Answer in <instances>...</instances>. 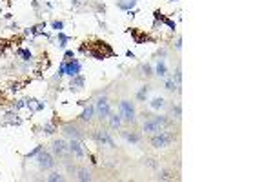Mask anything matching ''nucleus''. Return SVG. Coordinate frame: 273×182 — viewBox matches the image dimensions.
<instances>
[{
    "label": "nucleus",
    "mask_w": 273,
    "mask_h": 182,
    "mask_svg": "<svg viewBox=\"0 0 273 182\" xmlns=\"http://www.w3.org/2000/svg\"><path fill=\"white\" fill-rule=\"evenodd\" d=\"M118 109H120V119L126 122H133L135 120V107L129 100H122L118 104Z\"/></svg>",
    "instance_id": "20e7f679"
},
{
    "label": "nucleus",
    "mask_w": 273,
    "mask_h": 182,
    "mask_svg": "<svg viewBox=\"0 0 273 182\" xmlns=\"http://www.w3.org/2000/svg\"><path fill=\"white\" fill-rule=\"evenodd\" d=\"M169 2H177V0H169Z\"/></svg>",
    "instance_id": "2f4dec72"
},
{
    "label": "nucleus",
    "mask_w": 273,
    "mask_h": 182,
    "mask_svg": "<svg viewBox=\"0 0 273 182\" xmlns=\"http://www.w3.org/2000/svg\"><path fill=\"white\" fill-rule=\"evenodd\" d=\"M44 131H46L47 135H51V133H55V127H53L51 124H46V126H44Z\"/></svg>",
    "instance_id": "a878e982"
},
{
    "label": "nucleus",
    "mask_w": 273,
    "mask_h": 182,
    "mask_svg": "<svg viewBox=\"0 0 273 182\" xmlns=\"http://www.w3.org/2000/svg\"><path fill=\"white\" fill-rule=\"evenodd\" d=\"M108 119H109V124H111V127H113V129H115V127H120V122H122V119H120V115H111V113H109V117H108Z\"/></svg>",
    "instance_id": "dca6fc26"
},
{
    "label": "nucleus",
    "mask_w": 273,
    "mask_h": 182,
    "mask_svg": "<svg viewBox=\"0 0 273 182\" xmlns=\"http://www.w3.org/2000/svg\"><path fill=\"white\" fill-rule=\"evenodd\" d=\"M164 104H166V100H164L162 97H157V99L151 100V107H153V109H160V107H164Z\"/></svg>",
    "instance_id": "f3484780"
},
{
    "label": "nucleus",
    "mask_w": 273,
    "mask_h": 182,
    "mask_svg": "<svg viewBox=\"0 0 273 182\" xmlns=\"http://www.w3.org/2000/svg\"><path fill=\"white\" fill-rule=\"evenodd\" d=\"M66 149H67V146H66V142L64 140H55L53 142V151H55V155H64Z\"/></svg>",
    "instance_id": "9b49d317"
},
{
    "label": "nucleus",
    "mask_w": 273,
    "mask_h": 182,
    "mask_svg": "<svg viewBox=\"0 0 273 182\" xmlns=\"http://www.w3.org/2000/svg\"><path fill=\"white\" fill-rule=\"evenodd\" d=\"M155 73L158 75V77H162V79H164V77L168 75V67H166V62L162 60V59H160V60H158V64H157Z\"/></svg>",
    "instance_id": "ddd939ff"
},
{
    "label": "nucleus",
    "mask_w": 273,
    "mask_h": 182,
    "mask_svg": "<svg viewBox=\"0 0 273 182\" xmlns=\"http://www.w3.org/2000/svg\"><path fill=\"white\" fill-rule=\"evenodd\" d=\"M95 111H97V115L100 119H108L109 117V113H111V106H109V102L106 97H100L95 104Z\"/></svg>",
    "instance_id": "39448f33"
},
{
    "label": "nucleus",
    "mask_w": 273,
    "mask_h": 182,
    "mask_svg": "<svg viewBox=\"0 0 273 182\" xmlns=\"http://www.w3.org/2000/svg\"><path fill=\"white\" fill-rule=\"evenodd\" d=\"M37 162H39L40 169H51V168L55 166V159H53V155H51V153H47V151H40L39 157H37Z\"/></svg>",
    "instance_id": "423d86ee"
},
{
    "label": "nucleus",
    "mask_w": 273,
    "mask_h": 182,
    "mask_svg": "<svg viewBox=\"0 0 273 182\" xmlns=\"http://www.w3.org/2000/svg\"><path fill=\"white\" fill-rule=\"evenodd\" d=\"M64 59H66V60H71V59H75V55H73V51H69V49H67V51L64 53Z\"/></svg>",
    "instance_id": "cd10ccee"
},
{
    "label": "nucleus",
    "mask_w": 273,
    "mask_h": 182,
    "mask_svg": "<svg viewBox=\"0 0 273 182\" xmlns=\"http://www.w3.org/2000/svg\"><path fill=\"white\" fill-rule=\"evenodd\" d=\"M40 151H42V146H39V148H35L31 153H27V159H31V157H35V155H39Z\"/></svg>",
    "instance_id": "b1692460"
},
{
    "label": "nucleus",
    "mask_w": 273,
    "mask_h": 182,
    "mask_svg": "<svg viewBox=\"0 0 273 182\" xmlns=\"http://www.w3.org/2000/svg\"><path fill=\"white\" fill-rule=\"evenodd\" d=\"M69 149H71V151L77 155L78 159H82V157H84V149H82V144L78 142V139H77V140H71V142H69Z\"/></svg>",
    "instance_id": "1a4fd4ad"
},
{
    "label": "nucleus",
    "mask_w": 273,
    "mask_h": 182,
    "mask_svg": "<svg viewBox=\"0 0 273 182\" xmlns=\"http://www.w3.org/2000/svg\"><path fill=\"white\" fill-rule=\"evenodd\" d=\"M18 55H20V57H22L26 62H29L31 59H33V55H31V51H29V49H18Z\"/></svg>",
    "instance_id": "a211bd4d"
},
{
    "label": "nucleus",
    "mask_w": 273,
    "mask_h": 182,
    "mask_svg": "<svg viewBox=\"0 0 273 182\" xmlns=\"http://www.w3.org/2000/svg\"><path fill=\"white\" fill-rule=\"evenodd\" d=\"M93 137H95V140L102 142V144H109V146H115L113 140H111V137L108 135V131H102V129H97L95 133H93Z\"/></svg>",
    "instance_id": "6e6552de"
},
{
    "label": "nucleus",
    "mask_w": 273,
    "mask_h": 182,
    "mask_svg": "<svg viewBox=\"0 0 273 182\" xmlns=\"http://www.w3.org/2000/svg\"><path fill=\"white\" fill-rule=\"evenodd\" d=\"M136 6V0H118V7L124 11H131Z\"/></svg>",
    "instance_id": "f8f14e48"
},
{
    "label": "nucleus",
    "mask_w": 273,
    "mask_h": 182,
    "mask_svg": "<svg viewBox=\"0 0 273 182\" xmlns=\"http://www.w3.org/2000/svg\"><path fill=\"white\" fill-rule=\"evenodd\" d=\"M175 80H168L166 82V89H169V91H175Z\"/></svg>",
    "instance_id": "393cba45"
},
{
    "label": "nucleus",
    "mask_w": 273,
    "mask_h": 182,
    "mask_svg": "<svg viewBox=\"0 0 273 182\" xmlns=\"http://www.w3.org/2000/svg\"><path fill=\"white\" fill-rule=\"evenodd\" d=\"M175 140V135L173 133H168V131H158L155 137H151V144H153V148H166V146H169L171 142Z\"/></svg>",
    "instance_id": "f03ea898"
},
{
    "label": "nucleus",
    "mask_w": 273,
    "mask_h": 182,
    "mask_svg": "<svg viewBox=\"0 0 273 182\" xmlns=\"http://www.w3.org/2000/svg\"><path fill=\"white\" fill-rule=\"evenodd\" d=\"M166 124H168L166 117H153V119L144 122V131L146 133H158L162 129V126H166Z\"/></svg>",
    "instance_id": "7ed1b4c3"
},
{
    "label": "nucleus",
    "mask_w": 273,
    "mask_h": 182,
    "mask_svg": "<svg viewBox=\"0 0 273 182\" xmlns=\"http://www.w3.org/2000/svg\"><path fill=\"white\" fill-rule=\"evenodd\" d=\"M142 71H144V75H151V67L146 64V66H142Z\"/></svg>",
    "instance_id": "c85d7f7f"
},
{
    "label": "nucleus",
    "mask_w": 273,
    "mask_h": 182,
    "mask_svg": "<svg viewBox=\"0 0 273 182\" xmlns=\"http://www.w3.org/2000/svg\"><path fill=\"white\" fill-rule=\"evenodd\" d=\"M67 40H69V38H67V37H66L62 31H59V47H62V49H64V47H66V44H67Z\"/></svg>",
    "instance_id": "412c9836"
},
{
    "label": "nucleus",
    "mask_w": 273,
    "mask_h": 182,
    "mask_svg": "<svg viewBox=\"0 0 273 182\" xmlns=\"http://www.w3.org/2000/svg\"><path fill=\"white\" fill-rule=\"evenodd\" d=\"M82 51L84 53H88L89 57H93L95 60H104L106 57H113V49L109 47V44H106V42H93L89 47H86V46H82Z\"/></svg>",
    "instance_id": "f257e3e1"
},
{
    "label": "nucleus",
    "mask_w": 273,
    "mask_h": 182,
    "mask_svg": "<svg viewBox=\"0 0 273 182\" xmlns=\"http://www.w3.org/2000/svg\"><path fill=\"white\" fill-rule=\"evenodd\" d=\"M155 18H157V20H160V22H164V24H166V26H168L171 31H175V29H177V24H175V22L169 20V18H166V17H164L160 11H155Z\"/></svg>",
    "instance_id": "9d476101"
},
{
    "label": "nucleus",
    "mask_w": 273,
    "mask_h": 182,
    "mask_svg": "<svg viewBox=\"0 0 273 182\" xmlns=\"http://www.w3.org/2000/svg\"><path fill=\"white\" fill-rule=\"evenodd\" d=\"M93 115H95V106L91 104V106H88V107L84 109V113L80 115V119H82V120H91Z\"/></svg>",
    "instance_id": "4468645a"
},
{
    "label": "nucleus",
    "mask_w": 273,
    "mask_h": 182,
    "mask_svg": "<svg viewBox=\"0 0 273 182\" xmlns=\"http://www.w3.org/2000/svg\"><path fill=\"white\" fill-rule=\"evenodd\" d=\"M51 27H53V29H55V31L59 33V31H62V29H64V22H60V20H55V22H53V24H51Z\"/></svg>",
    "instance_id": "5701e85b"
},
{
    "label": "nucleus",
    "mask_w": 273,
    "mask_h": 182,
    "mask_svg": "<svg viewBox=\"0 0 273 182\" xmlns=\"http://www.w3.org/2000/svg\"><path fill=\"white\" fill-rule=\"evenodd\" d=\"M78 180H91V173L86 171V169H80L78 171Z\"/></svg>",
    "instance_id": "aec40b11"
},
{
    "label": "nucleus",
    "mask_w": 273,
    "mask_h": 182,
    "mask_svg": "<svg viewBox=\"0 0 273 182\" xmlns=\"http://www.w3.org/2000/svg\"><path fill=\"white\" fill-rule=\"evenodd\" d=\"M180 79H182V75H180V69H177V73H175V82H177V86L180 84Z\"/></svg>",
    "instance_id": "c756f323"
},
{
    "label": "nucleus",
    "mask_w": 273,
    "mask_h": 182,
    "mask_svg": "<svg viewBox=\"0 0 273 182\" xmlns=\"http://www.w3.org/2000/svg\"><path fill=\"white\" fill-rule=\"evenodd\" d=\"M175 47H177V49H180V47H182V38H178V40H177Z\"/></svg>",
    "instance_id": "7c9ffc66"
},
{
    "label": "nucleus",
    "mask_w": 273,
    "mask_h": 182,
    "mask_svg": "<svg viewBox=\"0 0 273 182\" xmlns=\"http://www.w3.org/2000/svg\"><path fill=\"white\" fill-rule=\"evenodd\" d=\"M124 137H126L129 142H133V144H136V142H138V135H124Z\"/></svg>",
    "instance_id": "bb28decb"
},
{
    "label": "nucleus",
    "mask_w": 273,
    "mask_h": 182,
    "mask_svg": "<svg viewBox=\"0 0 273 182\" xmlns=\"http://www.w3.org/2000/svg\"><path fill=\"white\" fill-rule=\"evenodd\" d=\"M78 73H80V62L75 60V59L66 62V75H69L73 79V77H77Z\"/></svg>",
    "instance_id": "0eeeda50"
},
{
    "label": "nucleus",
    "mask_w": 273,
    "mask_h": 182,
    "mask_svg": "<svg viewBox=\"0 0 273 182\" xmlns=\"http://www.w3.org/2000/svg\"><path fill=\"white\" fill-rule=\"evenodd\" d=\"M47 180L49 182H57V180H64V177L60 175V173H51L49 177H47Z\"/></svg>",
    "instance_id": "4be33fe9"
},
{
    "label": "nucleus",
    "mask_w": 273,
    "mask_h": 182,
    "mask_svg": "<svg viewBox=\"0 0 273 182\" xmlns=\"http://www.w3.org/2000/svg\"><path fill=\"white\" fill-rule=\"evenodd\" d=\"M148 91H149V87H148V86H142V87H140V91L136 93V99H138V100H144V99H146V95H148Z\"/></svg>",
    "instance_id": "6ab92c4d"
},
{
    "label": "nucleus",
    "mask_w": 273,
    "mask_h": 182,
    "mask_svg": "<svg viewBox=\"0 0 273 182\" xmlns=\"http://www.w3.org/2000/svg\"><path fill=\"white\" fill-rule=\"evenodd\" d=\"M82 86H84V77H73V79H71V89H75V91H77V89H82Z\"/></svg>",
    "instance_id": "2eb2a0df"
}]
</instances>
